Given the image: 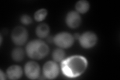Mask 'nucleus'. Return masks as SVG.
<instances>
[{
  "instance_id": "nucleus-1",
  "label": "nucleus",
  "mask_w": 120,
  "mask_h": 80,
  "mask_svg": "<svg viewBox=\"0 0 120 80\" xmlns=\"http://www.w3.org/2000/svg\"><path fill=\"white\" fill-rule=\"evenodd\" d=\"M88 66L87 59L81 55H73L65 58L61 62V69L65 76L75 78L83 74Z\"/></svg>"
},
{
  "instance_id": "nucleus-8",
  "label": "nucleus",
  "mask_w": 120,
  "mask_h": 80,
  "mask_svg": "<svg viewBox=\"0 0 120 80\" xmlns=\"http://www.w3.org/2000/svg\"><path fill=\"white\" fill-rule=\"evenodd\" d=\"M81 15L76 11H71L68 13L65 17V23L69 28L75 29L79 27L82 23Z\"/></svg>"
},
{
  "instance_id": "nucleus-9",
  "label": "nucleus",
  "mask_w": 120,
  "mask_h": 80,
  "mask_svg": "<svg viewBox=\"0 0 120 80\" xmlns=\"http://www.w3.org/2000/svg\"><path fill=\"white\" fill-rule=\"evenodd\" d=\"M23 73L24 70L21 66L17 65H13L8 68L6 74L9 79L17 80L22 77Z\"/></svg>"
},
{
  "instance_id": "nucleus-5",
  "label": "nucleus",
  "mask_w": 120,
  "mask_h": 80,
  "mask_svg": "<svg viewBox=\"0 0 120 80\" xmlns=\"http://www.w3.org/2000/svg\"><path fill=\"white\" fill-rule=\"evenodd\" d=\"M78 40L82 48L90 49L96 45L98 38L95 33L92 31H86L80 35Z\"/></svg>"
},
{
  "instance_id": "nucleus-13",
  "label": "nucleus",
  "mask_w": 120,
  "mask_h": 80,
  "mask_svg": "<svg viewBox=\"0 0 120 80\" xmlns=\"http://www.w3.org/2000/svg\"><path fill=\"white\" fill-rule=\"evenodd\" d=\"M66 53L64 49L58 48L55 49L52 53V58L57 63L62 62L65 59Z\"/></svg>"
},
{
  "instance_id": "nucleus-7",
  "label": "nucleus",
  "mask_w": 120,
  "mask_h": 80,
  "mask_svg": "<svg viewBox=\"0 0 120 80\" xmlns=\"http://www.w3.org/2000/svg\"><path fill=\"white\" fill-rule=\"evenodd\" d=\"M24 72L25 76L30 80L39 78L41 74L39 64L35 61H30L25 65Z\"/></svg>"
},
{
  "instance_id": "nucleus-3",
  "label": "nucleus",
  "mask_w": 120,
  "mask_h": 80,
  "mask_svg": "<svg viewBox=\"0 0 120 80\" xmlns=\"http://www.w3.org/2000/svg\"><path fill=\"white\" fill-rule=\"evenodd\" d=\"M75 38L71 33L67 32H61L54 36L52 39L55 45L58 48L66 49L71 48L75 42Z\"/></svg>"
},
{
  "instance_id": "nucleus-2",
  "label": "nucleus",
  "mask_w": 120,
  "mask_h": 80,
  "mask_svg": "<svg viewBox=\"0 0 120 80\" xmlns=\"http://www.w3.org/2000/svg\"><path fill=\"white\" fill-rule=\"evenodd\" d=\"M26 54L32 60H42L47 57L50 52L48 44L41 39L33 40L27 44L25 49Z\"/></svg>"
},
{
  "instance_id": "nucleus-17",
  "label": "nucleus",
  "mask_w": 120,
  "mask_h": 80,
  "mask_svg": "<svg viewBox=\"0 0 120 80\" xmlns=\"http://www.w3.org/2000/svg\"><path fill=\"white\" fill-rule=\"evenodd\" d=\"M2 42H3V37H2V36L1 35V36H0V45H2Z\"/></svg>"
},
{
  "instance_id": "nucleus-11",
  "label": "nucleus",
  "mask_w": 120,
  "mask_h": 80,
  "mask_svg": "<svg viewBox=\"0 0 120 80\" xmlns=\"http://www.w3.org/2000/svg\"><path fill=\"white\" fill-rule=\"evenodd\" d=\"M90 8V4L87 0H79L75 4L76 11L80 14L87 13Z\"/></svg>"
},
{
  "instance_id": "nucleus-14",
  "label": "nucleus",
  "mask_w": 120,
  "mask_h": 80,
  "mask_svg": "<svg viewBox=\"0 0 120 80\" xmlns=\"http://www.w3.org/2000/svg\"><path fill=\"white\" fill-rule=\"evenodd\" d=\"M48 11L45 8H42L36 11L34 15L35 20L38 22H41L46 18L48 15Z\"/></svg>"
},
{
  "instance_id": "nucleus-12",
  "label": "nucleus",
  "mask_w": 120,
  "mask_h": 80,
  "mask_svg": "<svg viewBox=\"0 0 120 80\" xmlns=\"http://www.w3.org/2000/svg\"><path fill=\"white\" fill-rule=\"evenodd\" d=\"M25 53L24 50L19 47L15 48L11 52V57L15 62H20L24 59Z\"/></svg>"
},
{
  "instance_id": "nucleus-6",
  "label": "nucleus",
  "mask_w": 120,
  "mask_h": 80,
  "mask_svg": "<svg viewBox=\"0 0 120 80\" xmlns=\"http://www.w3.org/2000/svg\"><path fill=\"white\" fill-rule=\"evenodd\" d=\"M42 72L44 77L46 79L54 80L59 76L60 68L58 63L54 61H49L44 64Z\"/></svg>"
},
{
  "instance_id": "nucleus-4",
  "label": "nucleus",
  "mask_w": 120,
  "mask_h": 80,
  "mask_svg": "<svg viewBox=\"0 0 120 80\" xmlns=\"http://www.w3.org/2000/svg\"><path fill=\"white\" fill-rule=\"evenodd\" d=\"M29 37L28 30L22 26L15 27L11 33V40L17 46H22L27 42Z\"/></svg>"
},
{
  "instance_id": "nucleus-16",
  "label": "nucleus",
  "mask_w": 120,
  "mask_h": 80,
  "mask_svg": "<svg viewBox=\"0 0 120 80\" xmlns=\"http://www.w3.org/2000/svg\"><path fill=\"white\" fill-rule=\"evenodd\" d=\"M6 77H7L6 74H5L2 70H0V79L1 80H5L6 79Z\"/></svg>"
},
{
  "instance_id": "nucleus-15",
  "label": "nucleus",
  "mask_w": 120,
  "mask_h": 80,
  "mask_svg": "<svg viewBox=\"0 0 120 80\" xmlns=\"http://www.w3.org/2000/svg\"><path fill=\"white\" fill-rule=\"evenodd\" d=\"M20 21L21 23L24 25H29L31 24L33 22L32 17L27 14H24L20 17Z\"/></svg>"
},
{
  "instance_id": "nucleus-10",
  "label": "nucleus",
  "mask_w": 120,
  "mask_h": 80,
  "mask_svg": "<svg viewBox=\"0 0 120 80\" xmlns=\"http://www.w3.org/2000/svg\"><path fill=\"white\" fill-rule=\"evenodd\" d=\"M50 32V27L46 23H41L37 26L36 29V34L40 39L48 37Z\"/></svg>"
}]
</instances>
